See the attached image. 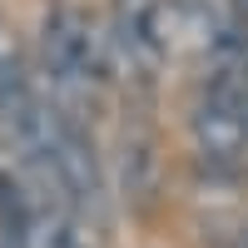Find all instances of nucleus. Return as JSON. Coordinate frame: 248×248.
I'll list each match as a JSON object with an SVG mask.
<instances>
[{
  "mask_svg": "<svg viewBox=\"0 0 248 248\" xmlns=\"http://www.w3.org/2000/svg\"><path fill=\"white\" fill-rule=\"evenodd\" d=\"M233 50H238V60H233V75H238V79H243V85H248V35L238 40V45H233Z\"/></svg>",
  "mask_w": 248,
  "mask_h": 248,
  "instance_id": "nucleus-7",
  "label": "nucleus"
},
{
  "mask_svg": "<svg viewBox=\"0 0 248 248\" xmlns=\"http://www.w3.org/2000/svg\"><path fill=\"white\" fill-rule=\"evenodd\" d=\"M0 35H5V20H0Z\"/></svg>",
  "mask_w": 248,
  "mask_h": 248,
  "instance_id": "nucleus-8",
  "label": "nucleus"
},
{
  "mask_svg": "<svg viewBox=\"0 0 248 248\" xmlns=\"http://www.w3.org/2000/svg\"><path fill=\"white\" fill-rule=\"evenodd\" d=\"M55 174L75 214H99L105 209V169H99L94 139L70 109H55Z\"/></svg>",
  "mask_w": 248,
  "mask_h": 248,
  "instance_id": "nucleus-2",
  "label": "nucleus"
},
{
  "mask_svg": "<svg viewBox=\"0 0 248 248\" xmlns=\"http://www.w3.org/2000/svg\"><path fill=\"white\" fill-rule=\"evenodd\" d=\"M159 40H164V55H218L238 45L229 15H218L209 0H164Z\"/></svg>",
  "mask_w": 248,
  "mask_h": 248,
  "instance_id": "nucleus-3",
  "label": "nucleus"
},
{
  "mask_svg": "<svg viewBox=\"0 0 248 248\" xmlns=\"http://www.w3.org/2000/svg\"><path fill=\"white\" fill-rule=\"evenodd\" d=\"M159 5L164 0H109V50L134 75H154L164 65Z\"/></svg>",
  "mask_w": 248,
  "mask_h": 248,
  "instance_id": "nucleus-4",
  "label": "nucleus"
},
{
  "mask_svg": "<svg viewBox=\"0 0 248 248\" xmlns=\"http://www.w3.org/2000/svg\"><path fill=\"white\" fill-rule=\"evenodd\" d=\"M114 179H119V199L134 214H144L159 199V139H154L149 124H124Z\"/></svg>",
  "mask_w": 248,
  "mask_h": 248,
  "instance_id": "nucleus-5",
  "label": "nucleus"
},
{
  "mask_svg": "<svg viewBox=\"0 0 248 248\" xmlns=\"http://www.w3.org/2000/svg\"><path fill=\"white\" fill-rule=\"evenodd\" d=\"M229 25L238 30V40L248 35V0H229Z\"/></svg>",
  "mask_w": 248,
  "mask_h": 248,
  "instance_id": "nucleus-6",
  "label": "nucleus"
},
{
  "mask_svg": "<svg viewBox=\"0 0 248 248\" xmlns=\"http://www.w3.org/2000/svg\"><path fill=\"white\" fill-rule=\"evenodd\" d=\"M40 65H45L50 85H60V90L105 79V45H99L85 10L55 5L45 15V25H40Z\"/></svg>",
  "mask_w": 248,
  "mask_h": 248,
  "instance_id": "nucleus-1",
  "label": "nucleus"
}]
</instances>
